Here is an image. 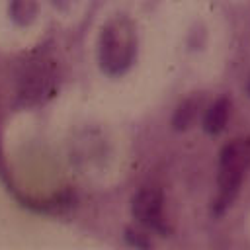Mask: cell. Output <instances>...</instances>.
Segmentation results:
<instances>
[{
    "mask_svg": "<svg viewBox=\"0 0 250 250\" xmlns=\"http://www.w3.org/2000/svg\"><path fill=\"white\" fill-rule=\"evenodd\" d=\"M137 33L135 25L127 16L111 18L100 35V62L109 74L123 72L135 59Z\"/></svg>",
    "mask_w": 250,
    "mask_h": 250,
    "instance_id": "obj_1",
    "label": "cell"
},
{
    "mask_svg": "<svg viewBox=\"0 0 250 250\" xmlns=\"http://www.w3.org/2000/svg\"><path fill=\"white\" fill-rule=\"evenodd\" d=\"M250 166V139H234L219 152V211L225 209L236 195L244 172Z\"/></svg>",
    "mask_w": 250,
    "mask_h": 250,
    "instance_id": "obj_2",
    "label": "cell"
},
{
    "mask_svg": "<svg viewBox=\"0 0 250 250\" xmlns=\"http://www.w3.org/2000/svg\"><path fill=\"white\" fill-rule=\"evenodd\" d=\"M162 209H164V195L162 189L156 186H145L133 195L131 211L135 219L154 230H164Z\"/></svg>",
    "mask_w": 250,
    "mask_h": 250,
    "instance_id": "obj_3",
    "label": "cell"
},
{
    "mask_svg": "<svg viewBox=\"0 0 250 250\" xmlns=\"http://www.w3.org/2000/svg\"><path fill=\"white\" fill-rule=\"evenodd\" d=\"M229 113H230V104L227 98H219L217 102H213L205 115H203V129L207 133H219L225 129L227 121H229Z\"/></svg>",
    "mask_w": 250,
    "mask_h": 250,
    "instance_id": "obj_4",
    "label": "cell"
},
{
    "mask_svg": "<svg viewBox=\"0 0 250 250\" xmlns=\"http://www.w3.org/2000/svg\"><path fill=\"white\" fill-rule=\"evenodd\" d=\"M197 109H199V100L197 98H189L186 100L178 109H176V115H174V127L176 129H188L195 115H197Z\"/></svg>",
    "mask_w": 250,
    "mask_h": 250,
    "instance_id": "obj_5",
    "label": "cell"
},
{
    "mask_svg": "<svg viewBox=\"0 0 250 250\" xmlns=\"http://www.w3.org/2000/svg\"><path fill=\"white\" fill-rule=\"evenodd\" d=\"M248 92H250V80H248Z\"/></svg>",
    "mask_w": 250,
    "mask_h": 250,
    "instance_id": "obj_6",
    "label": "cell"
}]
</instances>
